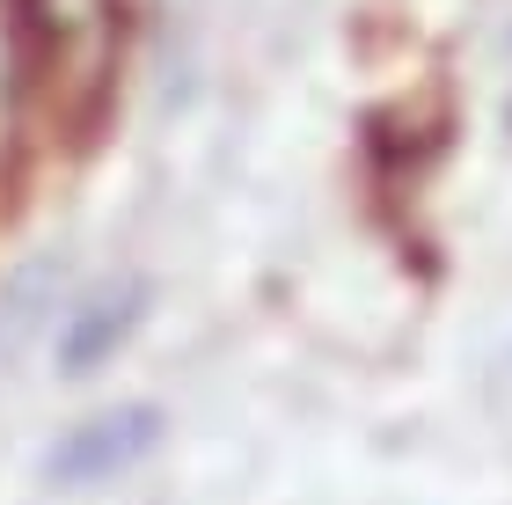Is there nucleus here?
I'll list each match as a JSON object with an SVG mask.
<instances>
[{
    "label": "nucleus",
    "instance_id": "obj_1",
    "mask_svg": "<svg viewBox=\"0 0 512 505\" xmlns=\"http://www.w3.org/2000/svg\"><path fill=\"white\" fill-rule=\"evenodd\" d=\"M22 74L59 81L88 103L118 59V0H8Z\"/></svg>",
    "mask_w": 512,
    "mask_h": 505
},
{
    "label": "nucleus",
    "instance_id": "obj_2",
    "mask_svg": "<svg viewBox=\"0 0 512 505\" xmlns=\"http://www.w3.org/2000/svg\"><path fill=\"white\" fill-rule=\"evenodd\" d=\"M161 440H169V418H161V403L96 410V418L66 425L59 440L44 447V484H59V491H96V484H110V476L139 469Z\"/></svg>",
    "mask_w": 512,
    "mask_h": 505
},
{
    "label": "nucleus",
    "instance_id": "obj_3",
    "mask_svg": "<svg viewBox=\"0 0 512 505\" xmlns=\"http://www.w3.org/2000/svg\"><path fill=\"white\" fill-rule=\"evenodd\" d=\"M147 308H154V286L139 279V271L81 293V301L66 308V323H59V374H96V366H110L139 337Z\"/></svg>",
    "mask_w": 512,
    "mask_h": 505
},
{
    "label": "nucleus",
    "instance_id": "obj_4",
    "mask_svg": "<svg viewBox=\"0 0 512 505\" xmlns=\"http://www.w3.org/2000/svg\"><path fill=\"white\" fill-rule=\"evenodd\" d=\"M52 279H59L52 264H30V271H22V279H15L8 293H0V359H8L15 344H22V337L37 330L44 301H52Z\"/></svg>",
    "mask_w": 512,
    "mask_h": 505
}]
</instances>
